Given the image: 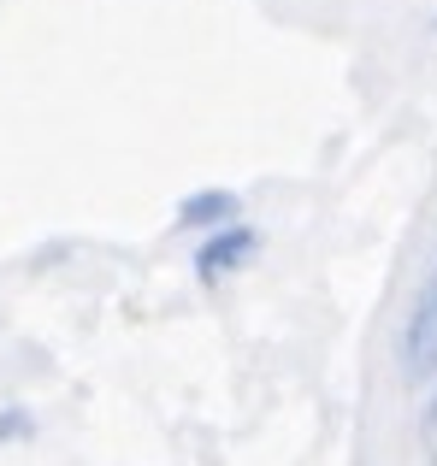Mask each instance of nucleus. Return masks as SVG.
<instances>
[{"instance_id": "f257e3e1", "label": "nucleus", "mask_w": 437, "mask_h": 466, "mask_svg": "<svg viewBox=\"0 0 437 466\" xmlns=\"http://www.w3.org/2000/svg\"><path fill=\"white\" fill-rule=\"evenodd\" d=\"M396 360H402L408 384H432L437 378V260L420 284V296L408 301L402 330H396Z\"/></svg>"}, {"instance_id": "f03ea898", "label": "nucleus", "mask_w": 437, "mask_h": 466, "mask_svg": "<svg viewBox=\"0 0 437 466\" xmlns=\"http://www.w3.org/2000/svg\"><path fill=\"white\" fill-rule=\"evenodd\" d=\"M254 254V230L249 225H225V230H213L208 242H201V254H196V266H201V278L208 284H218V278H230L242 260Z\"/></svg>"}, {"instance_id": "7ed1b4c3", "label": "nucleus", "mask_w": 437, "mask_h": 466, "mask_svg": "<svg viewBox=\"0 0 437 466\" xmlns=\"http://www.w3.org/2000/svg\"><path fill=\"white\" fill-rule=\"evenodd\" d=\"M237 195H225V189H201V195H189L184 201V225H237Z\"/></svg>"}, {"instance_id": "20e7f679", "label": "nucleus", "mask_w": 437, "mask_h": 466, "mask_svg": "<svg viewBox=\"0 0 437 466\" xmlns=\"http://www.w3.org/2000/svg\"><path fill=\"white\" fill-rule=\"evenodd\" d=\"M426 425H432V431H437V390H432V413H426Z\"/></svg>"}]
</instances>
